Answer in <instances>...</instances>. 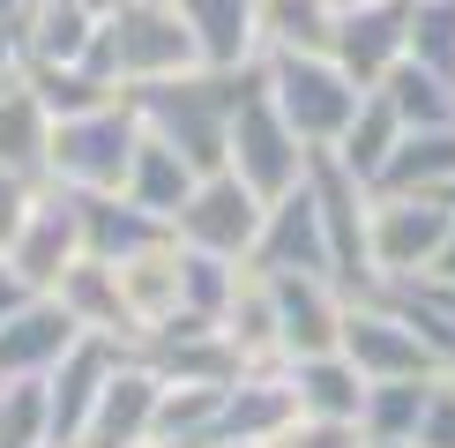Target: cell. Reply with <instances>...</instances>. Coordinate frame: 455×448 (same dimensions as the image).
Returning <instances> with one entry per match:
<instances>
[{"label": "cell", "mask_w": 455, "mask_h": 448, "mask_svg": "<svg viewBox=\"0 0 455 448\" xmlns=\"http://www.w3.org/2000/svg\"><path fill=\"white\" fill-rule=\"evenodd\" d=\"M448 232H455L448 195H373V269H381V284L433 276Z\"/></svg>", "instance_id": "obj_7"}, {"label": "cell", "mask_w": 455, "mask_h": 448, "mask_svg": "<svg viewBox=\"0 0 455 448\" xmlns=\"http://www.w3.org/2000/svg\"><path fill=\"white\" fill-rule=\"evenodd\" d=\"M254 269H321V276H336V261H329V232H321V202H314V187L299 180L291 195H276L269 202V217H261V239H254Z\"/></svg>", "instance_id": "obj_15"}, {"label": "cell", "mask_w": 455, "mask_h": 448, "mask_svg": "<svg viewBox=\"0 0 455 448\" xmlns=\"http://www.w3.org/2000/svg\"><path fill=\"white\" fill-rule=\"evenodd\" d=\"M75 344H83V322H75L52 292H37L23 314L0 322V381H45Z\"/></svg>", "instance_id": "obj_14"}, {"label": "cell", "mask_w": 455, "mask_h": 448, "mask_svg": "<svg viewBox=\"0 0 455 448\" xmlns=\"http://www.w3.org/2000/svg\"><path fill=\"white\" fill-rule=\"evenodd\" d=\"M433 284H455V232H448V247H441V261H433Z\"/></svg>", "instance_id": "obj_40"}, {"label": "cell", "mask_w": 455, "mask_h": 448, "mask_svg": "<svg viewBox=\"0 0 455 448\" xmlns=\"http://www.w3.org/2000/svg\"><path fill=\"white\" fill-rule=\"evenodd\" d=\"M269 68V98L276 112L299 127V142L307 149H336L344 142V127L358 120V105H366V90L344 75V60L336 52H276Z\"/></svg>", "instance_id": "obj_3"}, {"label": "cell", "mask_w": 455, "mask_h": 448, "mask_svg": "<svg viewBox=\"0 0 455 448\" xmlns=\"http://www.w3.org/2000/svg\"><path fill=\"white\" fill-rule=\"evenodd\" d=\"M261 75H269L261 60L254 68H187V75L135 83L127 98H135L149 135H164L195 172H224V164H232V112H239V98Z\"/></svg>", "instance_id": "obj_1"}, {"label": "cell", "mask_w": 455, "mask_h": 448, "mask_svg": "<svg viewBox=\"0 0 455 448\" xmlns=\"http://www.w3.org/2000/svg\"><path fill=\"white\" fill-rule=\"evenodd\" d=\"M239 276H246V261H224V254L187 247V261H180V299H187V314H202V322L224 329V307H232Z\"/></svg>", "instance_id": "obj_33"}, {"label": "cell", "mask_w": 455, "mask_h": 448, "mask_svg": "<svg viewBox=\"0 0 455 448\" xmlns=\"http://www.w3.org/2000/svg\"><path fill=\"white\" fill-rule=\"evenodd\" d=\"M433 381H441V373H426V381H373L366 388V411H358L366 441H419V419H426V404H433Z\"/></svg>", "instance_id": "obj_31"}, {"label": "cell", "mask_w": 455, "mask_h": 448, "mask_svg": "<svg viewBox=\"0 0 455 448\" xmlns=\"http://www.w3.org/2000/svg\"><path fill=\"white\" fill-rule=\"evenodd\" d=\"M52 299L83 322V336H120V344H135V314H127V292H120V269H112L105 254H83L75 269L52 284Z\"/></svg>", "instance_id": "obj_18"}, {"label": "cell", "mask_w": 455, "mask_h": 448, "mask_svg": "<svg viewBox=\"0 0 455 448\" xmlns=\"http://www.w3.org/2000/svg\"><path fill=\"white\" fill-rule=\"evenodd\" d=\"M366 448H419V441H366Z\"/></svg>", "instance_id": "obj_42"}, {"label": "cell", "mask_w": 455, "mask_h": 448, "mask_svg": "<svg viewBox=\"0 0 455 448\" xmlns=\"http://www.w3.org/2000/svg\"><path fill=\"white\" fill-rule=\"evenodd\" d=\"M180 261H187L180 239H157V247L112 261V269H120V292H127V314H135V329H142V336L187 314V299H180Z\"/></svg>", "instance_id": "obj_19"}, {"label": "cell", "mask_w": 455, "mask_h": 448, "mask_svg": "<svg viewBox=\"0 0 455 448\" xmlns=\"http://www.w3.org/2000/svg\"><path fill=\"white\" fill-rule=\"evenodd\" d=\"M83 8H90V15L105 23V15H112V8H127V0H83Z\"/></svg>", "instance_id": "obj_41"}, {"label": "cell", "mask_w": 455, "mask_h": 448, "mask_svg": "<svg viewBox=\"0 0 455 448\" xmlns=\"http://www.w3.org/2000/svg\"><path fill=\"white\" fill-rule=\"evenodd\" d=\"M232 388V381H224ZM224 388L217 381H164L157 396V448H210L217 441V419H224Z\"/></svg>", "instance_id": "obj_28"}, {"label": "cell", "mask_w": 455, "mask_h": 448, "mask_svg": "<svg viewBox=\"0 0 455 448\" xmlns=\"http://www.w3.org/2000/svg\"><path fill=\"white\" fill-rule=\"evenodd\" d=\"M276 284V322H283V351L291 359H321V351H344V322H351V292L321 269H283Z\"/></svg>", "instance_id": "obj_11"}, {"label": "cell", "mask_w": 455, "mask_h": 448, "mask_svg": "<svg viewBox=\"0 0 455 448\" xmlns=\"http://www.w3.org/2000/svg\"><path fill=\"white\" fill-rule=\"evenodd\" d=\"M127 351H135V344H120V336H83V344H75L68 359L45 373V396H52V448H83V426H90V411H98L105 381L127 366Z\"/></svg>", "instance_id": "obj_12"}, {"label": "cell", "mask_w": 455, "mask_h": 448, "mask_svg": "<svg viewBox=\"0 0 455 448\" xmlns=\"http://www.w3.org/2000/svg\"><path fill=\"white\" fill-rule=\"evenodd\" d=\"M30 299H37V284H30V276H23V269H15V261H8V254H0V322H8V314H23V307H30Z\"/></svg>", "instance_id": "obj_39"}, {"label": "cell", "mask_w": 455, "mask_h": 448, "mask_svg": "<svg viewBox=\"0 0 455 448\" xmlns=\"http://www.w3.org/2000/svg\"><path fill=\"white\" fill-rule=\"evenodd\" d=\"M261 217H269V202L224 164V172H202V187L187 195V210L172 217V239L180 247H202V254H224V261H254Z\"/></svg>", "instance_id": "obj_8"}, {"label": "cell", "mask_w": 455, "mask_h": 448, "mask_svg": "<svg viewBox=\"0 0 455 448\" xmlns=\"http://www.w3.org/2000/svg\"><path fill=\"white\" fill-rule=\"evenodd\" d=\"M90 68H105L120 90L157 83V75H187L202 68V45L187 30L180 0H127L98 23V45H90Z\"/></svg>", "instance_id": "obj_2"}, {"label": "cell", "mask_w": 455, "mask_h": 448, "mask_svg": "<svg viewBox=\"0 0 455 448\" xmlns=\"http://www.w3.org/2000/svg\"><path fill=\"white\" fill-rule=\"evenodd\" d=\"M90 45H98V15L83 0H23V68H75L90 60Z\"/></svg>", "instance_id": "obj_20"}, {"label": "cell", "mask_w": 455, "mask_h": 448, "mask_svg": "<svg viewBox=\"0 0 455 448\" xmlns=\"http://www.w3.org/2000/svg\"><path fill=\"white\" fill-rule=\"evenodd\" d=\"M0 8H23V0H0Z\"/></svg>", "instance_id": "obj_44"}, {"label": "cell", "mask_w": 455, "mask_h": 448, "mask_svg": "<svg viewBox=\"0 0 455 448\" xmlns=\"http://www.w3.org/2000/svg\"><path fill=\"white\" fill-rule=\"evenodd\" d=\"M344 359L366 373V381H426V373H441L433 344L411 329V314L395 307V299H381V292H373V299H351Z\"/></svg>", "instance_id": "obj_9"}, {"label": "cell", "mask_w": 455, "mask_h": 448, "mask_svg": "<svg viewBox=\"0 0 455 448\" xmlns=\"http://www.w3.org/2000/svg\"><path fill=\"white\" fill-rule=\"evenodd\" d=\"M291 388L307 419H358L366 411V373H358L344 351H321V359H291Z\"/></svg>", "instance_id": "obj_27"}, {"label": "cell", "mask_w": 455, "mask_h": 448, "mask_svg": "<svg viewBox=\"0 0 455 448\" xmlns=\"http://www.w3.org/2000/svg\"><path fill=\"white\" fill-rule=\"evenodd\" d=\"M217 448H269V441H217Z\"/></svg>", "instance_id": "obj_43"}, {"label": "cell", "mask_w": 455, "mask_h": 448, "mask_svg": "<svg viewBox=\"0 0 455 448\" xmlns=\"http://www.w3.org/2000/svg\"><path fill=\"white\" fill-rule=\"evenodd\" d=\"M0 448H52L45 381H0Z\"/></svg>", "instance_id": "obj_34"}, {"label": "cell", "mask_w": 455, "mask_h": 448, "mask_svg": "<svg viewBox=\"0 0 455 448\" xmlns=\"http://www.w3.org/2000/svg\"><path fill=\"white\" fill-rule=\"evenodd\" d=\"M299 419V388H291V366H269V373H239L224 388V419H217V441H276L283 426ZM210 441V448H217Z\"/></svg>", "instance_id": "obj_17"}, {"label": "cell", "mask_w": 455, "mask_h": 448, "mask_svg": "<svg viewBox=\"0 0 455 448\" xmlns=\"http://www.w3.org/2000/svg\"><path fill=\"white\" fill-rule=\"evenodd\" d=\"M307 157L314 149L299 142V127L276 112L269 75H261V83L239 98V112H232V172L254 187L261 202H276V195H291V187L307 180Z\"/></svg>", "instance_id": "obj_6"}, {"label": "cell", "mask_w": 455, "mask_h": 448, "mask_svg": "<svg viewBox=\"0 0 455 448\" xmlns=\"http://www.w3.org/2000/svg\"><path fill=\"white\" fill-rule=\"evenodd\" d=\"M0 164L30 172V180H52V112L23 75L0 90Z\"/></svg>", "instance_id": "obj_21"}, {"label": "cell", "mask_w": 455, "mask_h": 448, "mask_svg": "<svg viewBox=\"0 0 455 448\" xmlns=\"http://www.w3.org/2000/svg\"><path fill=\"white\" fill-rule=\"evenodd\" d=\"M419 448H455V373L433 381V404L419 419Z\"/></svg>", "instance_id": "obj_38"}, {"label": "cell", "mask_w": 455, "mask_h": 448, "mask_svg": "<svg viewBox=\"0 0 455 448\" xmlns=\"http://www.w3.org/2000/svg\"><path fill=\"white\" fill-rule=\"evenodd\" d=\"M149 448H157V441H149Z\"/></svg>", "instance_id": "obj_47"}, {"label": "cell", "mask_w": 455, "mask_h": 448, "mask_svg": "<svg viewBox=\"0 0 455 448\" xmlns=\"http://www.w3.org/2000/svg\"><path fill=\"white\" fill-rule=\"evenodd\" d=\"M195 187H202V172H195V164H187L164 135H149V127H142V149H135V164H127V187H120V195L142 202L149 217L172 224V217L187 210V195H195Z\"/></svg>", "instance_id": "obj_23"}, {"label": "cell", "mask_w": 455, "mask_h": 448, "mask_svg": "<svg viewBox=\"0 0 455 448\" xmlns=\"http://www.w3.org/2000/svg\"><path fill=\"white\" fill-rule=\"evenodd\" d=\"M403 135H411V127H403V112H395L381 90H366V105H358V120L344 127L336 157H344L366 187H381V172H388V157H395V149H403Z\"/></svg>", "instance_id": "obj_29"}, {"label": "cell", "mask_w": 455, "mask_h": 448, "mask_svg": "<svg viewBox=\"0 0 455 448\" xmlns=\"http://www.w3.org/2000/svg\"><path fill=\"white\" fill-rule=\"evenodd\" d=\"M37 195H45V180L8 172V164H0V254L23 239V224H30V210H37Z\"/></svg>", "instance_id": "obj_37"}, {"label": "cell", "mask_w": 455, "mask_h": 448, "mask_svg": "<svg viewBox=\"0 0 455 448\" xmlns=\"http://www.w3.org/2000/svg\"><path fill=\"white\" fill-rule=\"evenodd\" d=\"M8 83H15V75H8ZM8 83H0V90H8Z\"/></svg>", "instance_id": "obj_46"}, {"label": "cell", "mask_w": 455, "mask_h": 448, "mask_svg": "<svg viewBox=\"0 0 455 448\" xmlns=\"http://www.w3.org/2000/svg\"><path fill=\"white\" fill-rule=\"evenodd\" d=\"M336 60L358 90H381L395 68L411 60V0H358L336 15Z\"/></svg>", "instance_id": "obj_10"}, {"label": "cell", "mask_w": 455, "mask_h": 448, "mask_svg": "<svg viewBox=\"0 0 455 448\" xmlns=\"http://www.w3.org/2000/svg\"><path fill=\"white\" fill-rule=\"evenodd\" d=\"M373 195H455V127H419L388 157Z\"/></svg>", "instance_id": "obj_26"}, {"label": "cell", "mask_w": 455, "mask_h": 448, "mask_svg": "<svg viewBox=\"0 0 455 448\" xmlns=\"http://www.w3.org/2000/svg\"><path fill=\"white\" fill-rule=\"evenodd\" d=\"M83 254H90V247H83V195L60 187V180H45V195H37V210H30V224H23V239L8 247V261L30 276L37 292H52Z\"/></svg>", "instance_id": "obj_13"}, {"label": "cell", "mask_w": 455, "mask_h": 448, "mask_svg": "<svg viewBox=\"0 0 455 448\" xmlns=\"http://www.w3.org/2000/svg\"><path fill=\"white\" fill-rule=\"evenodd\" d=\"M180 15L202 45V68H254L261 60L254 0H180Z\"/></svg>", "instance_id": "obj_22"}, {"label": "cell", "mask_w": 455, "mask_h": 448, "mask_svg": "<svg viewBox=\"0 0 455 448\" xmlns=\"http://www.w3.org/2000/svg\"><path fill=\"white\" fill-rule=\"evenodd\" d=\"M157 396H164V381L127 351V366L105 381V396H98V411L83 426V448H149V434H157Z\"/></svg>", "instance_id": "obj_16"}, {"label": "cell", "mask_w": 455, "mask_h": 448, "mask_svg": "<svg viewBox=\"0 0 455 448\" xmlns=\"http://www.w3.org/2000/svg\"><path fill=\"white\" fill-rule=\"evenodd\" d=\"M307 187L321 202V232H329V261H336V284L351 299L381 292V269H373V187L351 172L336 149H314L307 157Z\"/></svg>", "instance_id": "obj_4"}, {"label": "cell", "mask_w": 455, "mask_h": 448, "mask_svg": "<svg viewBox=\"0 0 455 448\" xmlns=\"http://www.w3.org/2000/svg\"><path fill=\"white\" fill-rule=\"evenodd\" d=\"M23 83L37 90V98H45V112L52 120H75V112H98V105H120L127 90L112 83L105 68H90V60H75V68H23Z\"/></svg>", "instance_id": "obj_30"}, {"label": "cell", "mask_w": 455, "mask_h": 448, "mask_svg": "<svg viewBox=\"0 0 455 448\" xmlns=\"http://www.w3.org/2000/svg\"><path fill=\"white\" fill-rule=\"evenodd\" d=\"M448 202H455V195H448Z\"/></svg>", "instance_id": "obj_48"}, {"label": "cell", "mask_w": 455, "mask_h": 448, "mask_svg": "<svg viewBox=\"0 0 455 448\" xmlns=\"http://www.w3.org/2000/svg\"><path fill=\"white\" fill-rule=\"evenodd\" d=\"M336 8H358V0H336Z\"/></svg>", "instance_id": "obj_45"}, {"label": "cell", "mask_w": 455, "mask_h": 448, "mask_svg": "<svg viewBox=\"0 0 455 448\" xmlns=\"http://www.w3.org/2000/svg\"><path fill=\"white\" fill-rule=\"evenodd\" d=\"M336 0H254V30H261V60L276 52H329L336 45Z\"/></svg>", "instance_id": "obj_25"}, {"label": "cell", "mask_w": 455, "mask_h": 448, "mask_svg": "<svg viewBox=\"0 0 455 448\" xmlns=\"http://www.w3.org/2000/svg\"><path fill=\"white\" fill-rule=\"evenodd\" d=\"M135 149H142L135 98L98 105V112H75V120H52V180L75 187V195H120Z\"/></svg>", "instance_id": "obj_5"}, {"label": "cell", "mask_w": 455, "mask_h": 448, "mask_svg": "<svg viewBox=\"0 0 455 448\" xmlns=\"http://www.w3.org/2000/svg\"><path fill=\"white\" fill-rule=\"evenodd\" d=\"M411 60L455 83V0H411Z\"/></svg>", "instance_id": "obj_35"}, {"label": "cell", "mask_w": 455, "mask_h": 448, "mask_svg": "<svg viewBox=\"0 0 455 448\" xmlns=\"http://www.w3.org/2000/svg\"><path fill=\"white\" fill-rule=\"evenodd\" d=\"M269 448H366V426L358 419H307V411H299Z\"/></svg>", "instance_id": "obj_36"}, {"label": "cell", "mask_w": 455, "mask_h": 448, "mask_svg": "<svg viewBox=\"0 0 455 448\" xmlns=\"http://www.w3.org/2000/svg\"><path fill=\"white\" fill-rule=\"evenodd\" d=\"M381 98L403 112V127L419 135V127H455V83L448 75H433V68H419V60H403L381 83Z\"/></svg>", "instance_id": "obj_32"}, {"label": "cell", "mask_w": 455, "mask_h": 448, "mask_svg": "<svg viewBox=\"0 0 455 448\" xmlns=\"http://www.w3.org/2000/svg\"><path fill=\"white\" fill-rule=\"evenodd\" d=\"M157 239H172V224L149 217L142 202H127V195H83V247H90V254L127 261V254L157 247Z\"/></svg>", "instance_id": "obj_24"}]
</instances>
